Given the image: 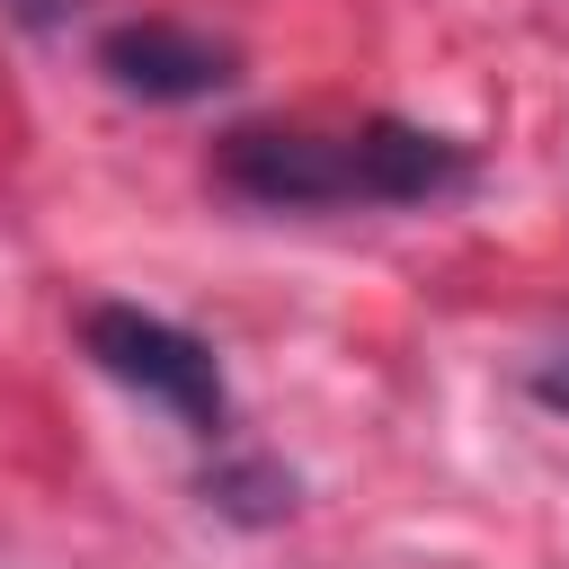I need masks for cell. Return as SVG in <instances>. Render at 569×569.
I'll list each match as a JSON object with an SVG mask.
<instances>
[{
	"instance_id": "obj_4",
	"label": "cell",
	"mask_w": 569,
	"mask_h": 569,
	"mask_svg": "<svg viewBox=\"0 0 569 569\" xmlns=\"http://www.w3.org/2000/svg\"><path fill=\"white\" fill-rule=\"evenodd\" d=\"M231 516H284L293 507V480H276V471H222V480H204Z\"/></svg>"
},
{
	"instance_id": "obj_1",
	"label": "cell",
	"mask_w": 569,
	"mask_h": 569,
	"mask_svg": "<svg viewBox=\"0 0 569 569\" xmlns=\"http://www.w3.org/2000/svg\"><path fill=\"white\" fill-rule=\"evenodd\" d=\"M213 178L249 204H284V213H311V204H427V196H453L471 178V151L427 133V124H400V116H373L356 133H302V124H240L213 142Z\"/></svg>"
},
{
	"instance_id": "obj_5",
	"label": "cell",
	"mask_w": 569,
	"mask_h": 569,
	"mask_svg": "<svg viewBox=\"0 0 569 569\" xmlns=\"http://www.w3.org/2000/svg\"><path fill=\"white\" fill-rule=\"evenodd\" d=\"M533 400H542V409H560V418H569V347H551V356H542V365H533Z\"/></svg>"
},
{
	"instance_id": "obj_3",
	"label": "cell",
	"mask_w": 569,
	"mask_h": 569,
	"mask_svg": "<svg viewBox=\"0 0 569 569\" xmlns=\"http://www.w3.org/2000/svg\"><path fill=\"white\" fill-rule=\"evenodd\" d=\"M98 71L124 89V98H151V107H187V98H213L240 53L204 27H178V18H124L98 36Z\"/></svg>"
},
{
	"instance_id": "obj_2",
	"label": "cell",
	"mask_w": 569,
	"mask_h": 569,
	"mask_svg": "<svg viewBox=\"0 0 569 569\" xmlns=\"http://www.w3.org/2000/svg\"><path fill=\"white\" fill-rule=\"evenodd\" d=\"M80 347L98 356V373H116L124 391L160 400L187 436H222V418H231L222 365H213V347L187 338L178 320H160V311H142V302H98V311L80 320Z\"/></svg>"
}]
</instances>
